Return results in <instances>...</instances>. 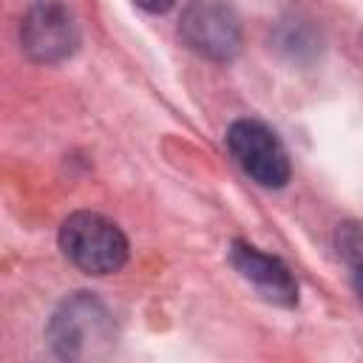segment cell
<instances>
[{
	"label": "cell",
	"mask_w": 363,
	"mask_h": 363,
	"mask_svg": "<svg viewBox=\"0 0 363 363\" xmlns=\"http://www.w3.org/2000/svg\"><path fill=\"white\" fill-rule=\"evenodd\" d=\"M60 247L74 267L88 275L116 272L128 261L125 233L99 213H71L60 227Z\"/></svg>",
	"instance_id": "1"
},
{
	"label": "cell",
	"mask_w": 363,
	"mask_h": 363,
	"mask_svg": "<svg viewBox=\"0 0 363 363\" xmlns=\"http://www.w3.org/2000/svg\"><path fill=\"white\" fill-rule=\"evenodd\" d=\"M227 147L241 170L264 187H284L289 182V159L278 136L255 119H238L227 130Z\"/></svg>",
	"instance_id": "2"
},
{
	"label": "cell",
	"mask_w": 363,
	"mask_h": 363,
	"mask_svg": "<svg viewBox=\"0 0 363 363\" xmlns=\"http://www.w3.org/2000/svg\"><path fill=\"white\" fill-rule=\"evenodd\" d=\"M23 51L37 62H60L74 54L79 28L71 9L60 0H37L20 26Z\"/></svg>",
	"instance_id": "3"
},
{
	"label": "cell",
	"mask_w": 363,
	"mask_h": 363,
	"mask_svg": "<svg viewBox=\"0 0 363 363\" xmlns=\"http://www.w3.org/2000/svg\"><path fill=\"white\" fill-rule=\"evenodd\" d=\"M179 31L196 54L210 60H230L241 48V23L235 11L218 0L187 3Z\"/></svg>",
	"instance_id": "4"
},
{
	"label": "cell",
	"mask_w": 363,
	"mask_h": 363,
	"mask_svg": "<svg viewBox=\"0 0 363 363\" xmlns=\"http://www.w3.org/2000/svg\"><path fill=\"white\" fill-rule=\"evenodd\" d=\"M230 261L241 272V278H247L267 301L281 303V306H292L298 301V284L284 261H278L244 241H233Z\"/></svg>",
	"instance_id": "5"
},
{
	"label": "cell",
	"mask_w": 363,
	"mask_h": 363,
	"mask_svg": "<svg viewBox=\"0 0 363 363\" xmlns=\"http://www.w3.org/2000/svg\"><path fill=\"white\" fill-rule=\"evenodd\" d=\"M335 241H337L340 258H343L352 269L363 267V224H360V221H346V224H340Z\"/></svg>",
	"instance_id": "6"
},
{
	"label": "cell",
	"mask_w": 363,
	"mask_h": 363,
	"mask_svg": "<svg viewBox=\"0 0 363 363\" xmlns=\"http://www.w3.org/2000/svg\"><path fill=\"white\" fill-rule=\"evenodd\" d=\"M136 6H142L145 11H153V14H162V11H167L176 0H133Z\"/></svg>",
	"instance_id": "7"
},
{
	"label": "cell",
	"mask_w": 363,
	"mask_h": 363,
	"mask_svg": "<svg viewBox=\"0 0 363 363\" xmlns=\"http://www.w3.org/2000/svg\"><path fill=\"white\" fill-rule=\"evenodd\" d=\"M354 292H357V298H360V303H363V267L354 269Z\"/></svg>",
	"instance_id": "8"
}]
</instances>
